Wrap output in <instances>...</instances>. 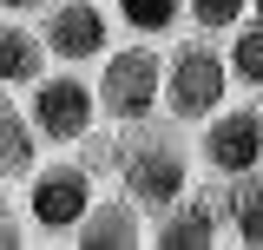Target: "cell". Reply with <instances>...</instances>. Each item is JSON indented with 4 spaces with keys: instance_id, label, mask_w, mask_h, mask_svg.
<instances>
[{
    "instance_id": "obj_14",
    "label": "cell",
    "mask_w": 263,
    "mask_h": 250,
    "mask_svg": "<svg viewBox=\"0 0 263 250\" xmlns=\"http://www.w3.org/2000/svg\"><path fill=\"white\" fill-rule=\"evenodd\" d=\"M237 73H243L250 86H263V33H243V40H237Z\"/></svg>"
},
{
    "instance_id": "obj_16",
    "label": "cell",
    "mask_w": 263,
    "mask_h": 250,
    "mask_svg": "<svg viewBox=\"0 0 263 250\" xmlns=\"http://www.w3.org/2000/svg\"><path fill=\"white\" fill-rule=\"evenodd\" d=\"M0 244H13V218H7V204H0Z\"/></svg>"
},
{
    "instance_id": "obj_9",
    "label": "cell",
    "mask_w": 263,
    "mask_h": 250,
    "mask_svg": "<svg viewBox=\"0 0 263 250\" xmlns=\"http://www.w3.org/2000/svg\"><path fill=\"white\" fill-rule=\"evenodd\" d=\"M79 244H92V250H125V244H132V211H119V204H112V211H92Z\"/></svg>"
},
{
    "instance_id": "obj_8",
    "label": "cell",
    "mask_w": 263,
    "mask_h": 250,
    "mask_svg": "<svg viewBox=\"0 0 263 250\" xmlns=\"http://www.w3.org/2000/svg\"><path fill=\"white\" fill-rule=\"evenodd\" d=\"M211 230H217V211L211 204H197V211H184V218H171L164 224V250H197V244H211Z\"/></svg>"
},
{
    "instance_id": "obj_7",
    "label": "cell",
    "mask_w": 263,
    "mask_h": 250,
    "mask_svg": "<svg viewBox=\"0 0 263 250\" xmlns=\"http://www.w3.org/2000/svg\"><path fill=\"white\" fill-rule=\"evenodd\" d=\"M46 40H53V53H66V60H86V53L105 46V20H99L92 7H60L53 27H46Z\"/></svg>"
},
{
    "instance_id": "obj_12",
    "label": "cell",
    "mask_w": 263,
    "mask_h": 250,
    "mask_svg": "<svg viewBox=\"0 0 263 250\" xmlns=\"http://www.w3.org/2000/svg\"><path fill=\"white\" fill-rule=\"evenodd\" d=\"M237 230L250 244H263V185H243V198H237Z\"/></svg>"
},
{
    "instance_id": "obj_10",
    "label": "cell",
    "mask_w": 263,
    "mask_h": 250,
    "mask_svg": "<svg viewBox=\"0 0 263 250\" xmlns=\"http://www.w3.org/2000/svg\"><path fill=\"white\" fill-rule=\"evenodd\" d=\"M33 73H40L33 40H27V33H13V27H0V79H33Z\"/></svg>"
},
{
    "instance_id": "obj_18",
    "label": "cell",
    "mask_w": 263,
    "mask_h": 250,
    "mask_svg": "<svg viewBox=\"0 0 263 250\" xmlns=\"http://www.w3.org/2000/svg\"><path fill=\"white\" fill-rule=\"evenodd\" d=\"M257 7H263V0H257Z\"/></svg>"
},
{
    "instance_id": "obj_5",
    "label": "cell",
    "mask_w": 263,
    "mask_h": 250,
    "mask_svg": "<svg viewBox=\"0 0 263 250\" xmlns=\"http://www.w3.org/2000/svg\"><path fill=\"white\" fill-rule=\"evenodd\" d=\"M125 185L145 198V204H171L178 198V185H184V165H178V152L171 145H138L125 165Z\"/></svg>"
},
{
    "instance_id": "obj_1",
    "label": "cell",
    "mask_w": 263,
    "mask_h": 250,
    "mask_svg": "<svg viewBox=\"0 0 263 250\" xmlns=\"http://www.w3.org/2000/svg\"><path fill=\"white\" fill-rule=\"evenodd\" d=\"M217 93H224V66H217V53H211V46H184L178 66H171V105H178L184 119H197V112L217 105Z\"/></svg>"
},
{
    "instance_id": "obj_4",
    "label": "cell",
    "mask_w": 263,
    "mask_h": 250,
    "mask_svg": "<svg viewBox=\"0 0 263 250\" xmlns=\"http://www.w3.org/2000/svg\"><path fill=\"white\" fill-rule=\"evenodd\" d=\"M33 119L46 125L53 138H79V132H86V119H92V99H86V86H79V79H46V86H40V99H33Z\"/></svg>"
},
{
    "instance_id": "obj_6",
    "label": "cell",
    "mask_w": 263,
    "mask_h": 250,
    "mask_svg": "<svg viewBox=\"0 0 263 250\" xmlns=\"http://www.w3.org/2000/svg\"><path fill=\"white\" fill-rule=\"evenodd\" d=\"M79 211H86V178L79 171H46L33 185V218L40 224H72Z\"/></svg>"
},
{
    "instance_id": "obj_11",
    "label": "cell",
    "mask_w": 263,
    "mask_h": 250,
    "mask_svg": "<svg viewBox=\"0 0 263 250\" xmlns=\"http://www.w3.org/2000/svg\"><path fill=\"white\" fill-rule=\"evenodd\" d=\"M20 165H27V132L13 119V105L0 99V171H20Z\"/></svg>"
},
{
    "instance_id": "obj_2",
    "label": "cell",
    "mask_w": 263,
    "mask_h": 250,
    "mask_svg": "<svg viewBox=\"0 0 263 250\" xmlns=\"http://www.w3.org/2000/svg\"><path fill=\"white\" fill-rule=\"evenodd\" d=\"M152 99H158V60L152 53H119V60L105 66V112L138 119Z\"/></svg>"
},
{
    "instance_id": "obj_17",
    "label": "cell",
    "mask_w": 263,
    "mask_h": 250,
    "mask_svg": "<svg viewBox=\"0 0 263 250\" xmlns=\"http://www.w3.org/2000/svg\"><path fill=\"white\" fill-rule=\"evenodd\" d=\"M7 7H27V0H7Z\"/></svg>"
},
{
    "instance_id": "obj_13",
    "label": "cell",
    "mask_w": 263,
    "mask_h": 250,
    "mask_svg": "<svg viewBox=\"0 0 263 250\" xmlns=\"http://www.w3.org/2000/svg\"><path fill=\"white\" fill-rule=\"evenodd\" d=\"M119 7H125L132 27H164V20L178 13V0H119Z\"/></svg>"
},
{
    "instance_id": "obj_3",
    "label": "cell",
    "mask_w": 263,
    "mask_h": 250,
    "mask_svg": "<svg viewBox=\"0 0 263 250\" xmlns=\"http://www.w3.org/2000/svg\"><path fill=\"white\" fill-rule=\"evenodd\" d=\"M204 145H211V165H217V171H250L263 158V119L257 112H230V119L211 125Z\"/></svg>"
},
{
    "instance_id": "obj_15",
    "label": "cell",
    "mask_w": 263,
    "mask_h": 250,
    "mask_svg": "<svg viewBox=\"0 0 263 250\" xmlns=\"http://www.w3.org/2000/svg\"><path fill=\"white\" fill-rule=\"evenodd\" d=\"M237 7H243V0H191V13L204 20V27H230V20H237Z\"/></svg>"
}]
</instances>
